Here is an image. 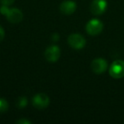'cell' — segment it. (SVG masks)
Here are the masks:
<instances>
[{"label": "cell", "mask_w": 124, "mask_h": 124, "mask_svg": "<svg viewBox=\"0 0 124 124\" xmlns=\"http://www.w3.org/2000/svg\"><path fill=\"white\" fill-rule=\"evenodd\" d=\"M109 73L113 78L119 79L124 77V61L122 60H116L110 65Z\"/></svg>", "instance_id": "1"}, {"label": "cell", "mask_w": 124, "mask_h": 124, "mask_svg": "<svg viewBox=\"0 0 124 124\" xmlns=\"http://www.w3.org/2000/svg\"><path fill=\"white\" fill-rule=\"evenodd\" d=\"M68 43L74 49H82L86 45V39L78 33H73L68 37Z\"/></svg>", "instance_id": "2"}, {"label": "cell", "mask_w": 124, "mask_h": 124, "mask_svg": "<svg viewBox=\"0 0 124 124\" xmlns=\"http://www.w3.org/2000/svg\"><path fill=\"white\" fill-rule=\"evenodd\" d=\"M103 30V23L98 19H92L87 23L86 31L91 36L99 35Z\"/></svg>", "instance_id": "3"}, {"label": "cell", "mask_w": 124, "mask_h": 124, "mask_svg": "<svg viewBox=\"0 0 124 124\" xmlns=\"http://www.w3.org/2000/svg\"><path fill=\"white\" fill-rule=\"evenodd\" d=\"M46 60L49 62H56L60 57V49L57 45H51L44 52Z\"/></svg>", "instance_id": "4"}, {"label": "cell", "mask_w": 124, "mask_h": 124, "mask_svg": "<svg viewBox=\"0 0 124 124\" xmlns=\"http://www.w3.org/2000/svg\"><path fill=\"white\" fill-rule=\"evenodd\" d=\"M107 8L106 0H93L90 5V10L92 14L95 16H100L103 14Z\"/></svg>", "instance_id": "5"}, {"label": "cell", "mask_w": 124, "mask_h": 124, "mask_svg": "<svg viewBox=\"0 0 124 124\" xmlns=\"http://www.w3.org/2000/svg\"><path fill=\"white\" fill-rule=\"evenodd\" d=\"M32 105L38 109H44L49 105V98L45 93H38L33 97Z\"/></svg>", "instance_id": "6"}, {"label": "cell", "mask_w": 124, "mask_h": 124, "mask_svg": "<svg viewBox=\"0 0 124 124\" xmlns=\"http://www.w3.org/2000/svg\"><path fill=\"white\" fill-rule=\"evenodd\" d=\"M107 67H108L107 61L102 58L95 59L91 63L92 71L96 74H101V73L105 72L107 70Z\"/></svg>", "instance_id": "7"}, {"label": "cell", "mask_w": 124, "mask_h": 124, "mask_svg": "<svg viewBox=\"0 0 124 124\" xmlns=\"http://www.w3.org/2000/svg\"><path fill=\"white\" fill-rule=\"evenodd\" d=\"M5 16L9 22L14 23V24L21 22L23 19L22 12H21L19 9H16V8L9 9L7 13V15H6Z\"/></svg>", "instance_id": "8"}, {"label": "cell", "mask_w": 124, "mask_h": 124, "mask_svg": "<svg viewBox=\"0 0 124 124\" xmlns=\"http://www.w3.org/2000/svg\"><path fill=\"white\" fill-rule=\"evenodd\" d=\"M77 4L72 1V0H66L64 2H62L60 6V9L62 13L66 16L73 14L76 11Z\"/></svg>", "instance_id": "9"}, {"label": "cell", "mask_w": 124, "mask_h": 124, "mask_svg": "<svg viewBox=\"0 0 124 124\" xmlns=\"http://www.w3.org/2000/svg\"><path fill=\"white\" fill-rule=\"evenodd\" d=\"M16 105L18 108H24L27 105V100L26 97H20L16 102Z\"/></svg>", "instance_id": "10"}, {"label": "cell", "mask_w": 124, "mask_h": 124, "mask_svg": "<svg viewBox=\"0 0 124 124\" xmlns=\"http://www.w3.org/2000/svg\"><path fill=\"white\" fill-rule=\"evenodd\" d=\"M8 108H9V104L4 99L0 98V113L2 112L7 111Z\"/></svg>", "instance_id": "11"}, {"label": "cell", "mask_w": 124, "mask_h": 124, "mask_svg": "<svg viewBox=\"0 0 124 124\" xmlns=\"http://www.w3.org/2000/svg\"><path fill=\"white\" fill-rule=\"evenodd\" d=\"M9 6H6V5H2L1 6V8H0V13L2 15H4V16H6L8 13V11H9Z\"/></svg>", "instance_id": "12"}, {"label": "cell", "mask_w": 124, "mask_h": 124, "mask_svg": "<svg viewBox=\"0 0 124 124\" xmlns=\"http://www.w3.org/2000/svg\"><path fill=\"white\" fill-rule=\"evenodd\" d=\"M0 1H1L2 5H6V6H9L10 4H12L15 2V0H0Z\"/></svg>", "instance_id": "13"}, {"label": "cell", "mask_w": 124, "mask_h": 124, "mask_svg": "<svg viewBox=\"0 0 124 124\" xmlns=\"http://www.w3.org/2000/svg\"><path fill=\"white\" fill-rule=\"evenodd\" d=\"M4 36H5V32H4V30L2 26H0V43L3 41V39L4 38Z\"/></svg>", "instance_id": "14"}, {"label": "cell", "mask_w": 124, "mask_h": 124, "mask_svg": "<svg viewBox=\"0 0 124 124\" xmlns=\"http://www.w3.org/2000/svg\"><path fill=\"white\" fill-rule=\"evenodd\" d=\"M17 123H20V124H31V122L28 120H26V119H21V120L17 121Z\"/></svg>", "instance_id": "15"}]
</instances>
